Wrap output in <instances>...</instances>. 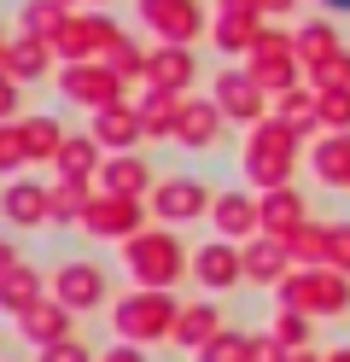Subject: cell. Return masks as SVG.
Masks as SVG:
<instances>
[{
  "instance_id": "74e56055",
  "label": "cell",
  "mask_w": 350,
  "mask_h": 362,
  "mask_svg": "<svg viewBox=\"0 0 350 362\" xmlns=\"http://www.w3.org/2000/svg\"><path fill=\"white\" fill-rule=\"evenodd\" d=\"M23 158H30V152H23V129L18 123H0V175H12Z\"/></svg>"
},
{
  "instance_id": "d6a6232c",
  "label": "cell",
  "mask_w": 350,
  "mask_h": 362,
  "mask_svg": "<svg viewBox=\"0 0 350 362\" xmlns=\"http://www.w3.org/2000/svg\"><path fill=\"white\" fill-rule=\"evenodd\" d=\"M35 286H41V281H35V269H23V263H18L12 275L0 281V304H6V310H18V315H23V310H30V304H41V298H35Z\"/></svg>"
},
{
  "instance_id": "83f0119b",
  "label": "cell",
  "mask_w": 350,
  "mask_h": 362,
  "mask_svg": "<svg viewBox=\"0 0 350 362\" xmlns=\"http://www.w3.org/2000/svg\"><path fill=\"white\" fill-rule=\"evenodd\" d=\"M315 175L333 187H350V134H327L315 146Z\"/></svg>"
},
{
  "instance_id": "7402d4cb",
  "label": "cell",
  "mask_w": 350,
  "mask_h": 362,
  "mask_svg": "<svg viewBox=\"0 0 350 362\" xmlns=\"http://www.w3.org/2000/svg\"><path fill=\"white\" fill-rule=\"evenodd\" d=\"M286 298L298 304H315V310H339V304H350V286L339 281V275H303V281H292L286 286Z\"/></svg>"
},
{
  "instance_id": "7bdbcfd3",
  "label": "cell",
  "mask_w": 350,
  "mask_h": 362,
  "mask_svg": "<svg viewBox=\"0 0 350 362\" xmlns=\"http://www.w3.org/2000/svg\"><path fill=\"white\" fill-rule=\"evenodd\" d=\"M327 252H333V257L350 269V228H333V245H327Z\"/></svg>"
},
{
  "instance_id": "603a6c76",
  "label": "cell",
  "mask_w": 350,
  "mask_h": 362,
  "mask_svg": "<svg viewBox=\"0 0 350 362\" xmlns=\"http://www.w3.org/2000/svg\"><path fill=\"white\" fill-rule=\"evenodd\" d=\"M64 24H70L64 0H30V6H23V35H30V41H47V47H53Z\"/></svg>"
},
{
  "instance_id": "8992f818",
  "label": "cell",
  "mask_w": 350,
  "mask_h": 362,
  "mask_svg": "<svg viewBox=\"0 0 350 362\" xmlns=\"http://www.w3.org/2000/svg\"><path fill=\"white\" fill-rule=\"evenodd\" d=\"M59 94H64L70 105L105 111V105H123V82L111 76L105 59H93V64H64V71H59Z\"/></svg>"
},
{
  "instance_id": "7dc6e473",
  "label": "cell",
  "mask_w": 350,
  "mask_h": 362,
  "mask_svg": "<svg viewBox=\"0 0 350 362\" xmlns=\"http://www.w3.org/2000/svg\"><path fill=\"white\" fill-rule=\"evenodd\" d=\"M327 6H339V12H350V0H327Z\"/></svg>"
},
{
  "instance_id": "d4e9b609",
  "label": "cell",
  "mask_w": 350,
  "mask_h": 362,
  "mask_svg": "<svg viewBox=\"0 0 350 362\" xmlns=\"http://www.w3.org/2000/svg\"><path fill=\"white\" fill-rule=\"evenodd\" d=\"M263 228H274V234H298L303 228V199L292 193V187H274L269 199H263Z\"/></svg>"
},
{
  "instance_id": "52a82bcc",
  "label": "cell",
  "mask_w": 350,
  "mask_h": 362,
  "mask_svg": "<svg viewBox=\"0 0 350 362\" xmlns=\"http://www.w3.org/2000/svg\"><path fill=\"white\" fill-rule=\"evenodd\" d=\"M129 263H134V275L146 286H170L187 257H181V240H170V234H134L129 240Z\"/></svg>"
},
{
  "instance_id": "5b68a950",
  "label": "cell",
  "mask_w": 350,
  "mask_h": 362,
  "mask_svg": "<svg viewBox=\"0 0 350 362\" xmlns=\"http://www.w3.org/2000/svg\"><path fill=\"white\" fill-rule=\"evenodd\" d=\"M210 100H216V111L228 123H263V111H269V94L257 88V76L245 71V64H228V71H216V82H210Z\"/></svg>"
},
{
  "instance_id": "277c9868",
  "label": "cell",
  "mask_w": 350,
  "mask_h": 362,
  "mask_svg": "<svg viewBox=\"0 0 350 362\" xmlns=\"http://www.w3.org/2000/svg\"><path fill=\"white\" fill-rule=\"evenodd\" d=\"M140 24L158 35V47H193L210 18L199 0H140Z\"/></svg>"
},
{
  "instance_id": "44dd1931",
  "label": "cell",
  "mask_w": 350,
  "mask_h": 362,
  "mask_svg": "<svg viewBox=\"0 0 350 362\" xmlns=\"http://www.w3.org/2000/svg\"><path fill=\"white\" fill-rule=\"evenodd\" d=\"M292 41H298V64H303V71H315V64H327L333 53H344V47H339V30L327 24V18H315V24H298Z\"/></svg>"
},
{
  "instance_id": "f1b7e54d",
  "label": "cell",
  "mask_w": 350,
  "mask_h": 362,
  "mask_svg": "<svg viewBox=\"0 0 350 362\" xmlns=\"http://www.w3.org/2000/svg\"><path fill=\"white\" fill-rule=\"evenodd\" d=\"M257 30H263V24H257V18H222V12L210 18V41H216L222 53H251Z\"/></svg>"
},
{
  "instance_id": "ac0fdd59",
  "label": "cell",
  "mask_w": 350,
  "mask_h": 362,
  "mask_svg": "<svg viewBox=\"0 0 350 362\" xmlns=\"http://www.w3.org/2000/svg\"><path fill=\"white\" fill-rule=\"evenodd\" d=\"M274 117L286 123L292 134H310V129H321V100H315V88H310V82H298L292 94H280V100H274Z\"/></svg>"
},
{
  "instance_id": "30bf717a",
  "label": "cell",
  "mask_w": 350,
  "mask_h": 362,
  "mask_svg": "<svg viewBox=\"0 0 350 362\" xmlns=\"http://www.w3.org/2000/svg\"><path fill=\"white\" fill-rule=\"evenodd\" d=\"M152 205H158V216L187 222V216H204V205H216V199L204 193V181H193V175H170V181H158Z\"/></svg>"
},
{
  "instance_id": "bcb514c9",
  "label": "cell",
  "mask_w": 350,
  "mask_h": 362,
  "mask_svg": "<svg viewBox=\"0 0 350 362\" xmlns=\"http://www.w3.org/2000/svg\"><path fill=\"white\" fill-rule=\"evenodd\" d=\"M105 362H146V356H140V351H129V345H123V351H111Z\"/></svg>"
},
{
  "instance_id": "7c38bea8",
  "label": "cell",
  "mask_w": 350,
  "mask_h": 362,
  "mask_svg": "<svg viewBox=\"0 0 350 362\" xmlns=\"http://www.w3.org/2000/svg\"><path fill=\"white\" fill-rule=\"evenodd\" d=\"M93 141L111 146V152H129L134 141H146V129H140V111L123 100V105H105V111H93Z\"/></svg>"
},
{
  "instance_id": "60d3db41",
  "label": "cell",
  "mask_w": 350,
  "mask_h": 362,
  "mask_svg": "<svg viewBox=\"0 0 350 362\" xmlns=\"http://www.w3.org/2000/svg\"><path fill=\"white\" fill-rule=\"evenodd\" d=\"M41 362H88V351H82V345H47Z\"/></svg>"
},
{
  "instance_id": "5bb4252c",
  "label": "cell",
  "mask_w": 350,
  "mask_h": 362,
  "mask_svg": "<svg viewBox=\"0 0 350 362\" xmlns=\"http://www.w3.org/2000/svg\"><path fill=\"white\" fill-rule=\"evenodd\" d=\"M88 234H100V240H111V234H134L140 228V199H111V193H100V199H88Z\"/></svg>"
},
{
  "instance_id": "7a4b0ae2",
  "label": "cell",
  "mask_w": 350,
  "mask_h": 362,
  "mask_svg": "<svg viewBox=\"0 0 350 362\" xmlns=\"http://www.w3.org/2000/svg\"><path fill=\"white\" fill-rule=\"evenodd\" d=\"M292 158H298V134L280 123V117H263L251 129V152H245V175L257 181V187H286L292 175Z\"/></svg>"
},
{
  "instance_id": "f6af8a7d",
  "label": "cell",
  "mask_w": 350,
  "mask_h": 362,
  "mask_svg": "<svg viewBox=\"0 0 350 362\" xmlns=\"http://www.w3.org/2000/svg\"><path fill=\"white\" fill-rule=\"evenodd\" d=\"M257 6H263V12H274V18H280V12H298V0H257Z\"/></svg>"
},
{
  "instance_id": "f907efd6",
  "label": "cell",
  "mask_w": 350,
  "mask_h": 362,
  "mask_svg": "<svg viewBox=\"0 0 350 362\" xmlns=\"http://www.w3.org/2000/svg\"><path fill=\"white\" fill-rule=\"evenodd\" d=\"M93 6H100V0H93Z\"/></svg>"
},
{
  "instance_id": "cb8c5ba5",
  "label": "cell",
  "mask_w": 350,
  "mask_h": 362,
  "mask_svg": "<svg viewBox=\"0 0 350 362\" xmlns=\"http://www.w3.org/2000/svg\"><path fill=\"white\" fill-rule=\"evenodd\" d=\"M23 333H30L35 345H64L70 310H64V304H30V310H23Z\"/></svg>"
},
{
  "instance_id": "4dcf8cb0",
  "label": "cell",
  "mask_w": 350,
  "mask_h": 362,
  "mask_svg": "<svg viewBox=\"0 0 350 362\" xmlns=\"http://www.w3.org/2000/svg\"><path fill=\"white\" fill-rule=\"evenodd\" d=\"M105 64H111V76H117V82L129 88V82H140V76H146V47L123 35V41H117V47L105 53Z\"/></svg>"
},
{
  "instance_id": "9a60e30c",
  "label": "cell",
  "mask_w": 350,
  "mask_h": 362,
  "mask_svg": "<svg viewBox=\"0 0 350 362\" xmlns=\"http://www.w3.org/2000/svg\"><path fill=\"white\" fill-rule=\"evenodd\" d=\"M0 71H6V76L23 88V82H35V76L53 71V47H47V41L18 35V41H6V53H0Z\"/></svg>"
},
{
  "instance_id": "4fadbf2b",
  "label": "cell",
  "mask_w": 350,
  "mask_h": 362,
  "mask_svg": "<svg viewBox=\"0 0 350 362\" xmlns=\"http://www.w3.org/2000/svg\"><path fill=\"white\" fill-rule=\"evenodd\" d=\"M100 187L111 199H140L152 187V170H146V158H134V152H111L105 164H100Z\"/></svg>"
},
{
  "instance_id": "2e32d148",
  "label": "cell",
  "mask_w": 350,
  "mask_h": 362,
  "mask_svg": "<svg viewBox=\"0 0 350 362\" xmlns=\"http://www.w3.org/2000/svg\"><path fill=\"white\" fill-rule=\"evenodd\" d=\"M105 298V275L93 263H64L59 269V304L64 310H88V304H100Z\"/></svg>"
},
{
  "instance_id": "e0dca14e",
  "label": "cell",
  "mask_w": 350,
  "mask_h": 362,
  "mask_svg": "<svg viewBox=\"0 0 350 362\" xmlns=\"http://www.w3.org/2000/svg\"><path fill=\"white\" fill-rule=\"evenodd\" d=\"M210 216H216V228L228 240H245L251 228H263V205H257L251 193H222L216 205H210Z\"/></svg>"
},
{
  "instance_id": "6da1fadb",
  "label": "cell",
  "mask_w": 350,
  "mask_h": 362,
  "mask_svg": "<svg viewBox=\"0 0 350 362\" xmlns=\"http://www.w3.org/2000/svg\"><path fill=\"white\" fill-rule=\"evenodd\" d=\"M245 71L257 76V88H263V94H292V88H298V71H303V64H298V41L286 35V30H257V41H251V53H245Z\"/></svg>"
},
{
  "instance_id": "d6986e66",
  "label": "cell",
  "mask_w": 350,
  "mask_h": 362,
  "mask_svg": "<svg viewBox=\"0 0 350 362\" xmlns=\"http://www.w3.org/2000/svg\"><path fill=\"white\" fill-rule=\"evenodd\" d=\"M181 105H187V94L146 88V100L134 105V111H140V129H146V134H175V129H181Z\"/></svg>"
},
{
  "instance_id": "8d00e7d4",
  "label": "cell",
  "mask_w": 350,
  "mask_h": 362,
  "mask_svg": "<svg viewBox=\"0 0 350 362\" xmlns=\"http://www.w3.org/2000/svg\"><path fill=\"white\" fill-rule=\"evenodd\" d=\"M321 100V123L333 134H350V88H339V94H315Z\"/></svg>"
},
{
  "instance_id": "ab89813d",
  "label": "cell",
  "mask_w": 350,
  "mask_h": 362,
  "mask_svg": "<svg viewBox=\"0 0 350 362\" xmlns=\"http://www.w3.org/2000/svg\"><path fill=\"white\" fill-rule=\"evenodd\" d=\"M216 12L222 18H257V24H263V6H257V0H216Z\"/></svg>"
},
{
  "instance_id": "f35d334b",
  "label": "cell",
  "mask_w": 350,
  "mask_h": 362,
  "mask_svg": "<svg viewBox=\"0 0 350 362\" xmlns=\"http://www.w3.org/2000/svg\"><path fill=\"white\" fill-rule=\"evenodd\" d=\"M204 362H251V345L245 339H228V333H216L204 345Z\"/></svg>"
},
{
  "instance_id": "f546056e",
  "label": "cell",
  "mask_w": 350,
  "mask_h": 362,
  "mask_svg": "<svg viewBox=\"0 0 350 362\" xmlns=\"http://www.w3.org/2000/svg\"><path fill=\"white\" fill-rule=\"evenodd\" d=\"M18 129H23V152L30 158H59V146H64L59 117H23Z\"/></svg>"
},
{
  "instance_id": "836d02e7",
  "label": "cell",
  "mask_w": 350,
  "mask_h": 362,
  "mask_svg": "<svg viewBox=\"0 0 350 362\" xmlns=\"http://www.w3.org/2000/svg\"><path fill=\"white\" fill-rule=\"evenodd\" d=\"M47 211H53V216H88V187L64 175L59 187H47Z\"/></svg>"
},
{
  "instance_id": "3957f363",
  "label": "cell",
  "mask_w": 350,
  "mask_h": 362,
  "mask_svg": "<svg viewBox=\"0 0 350 362\" xmlns=\"http://www.w3.org/2000/svg\"><path fill=\"white\" fill-rule=\"evenodd\" d=\"M117 41H123V24H117L111 12H70V24L53 41V53L64 64H93V59H105Z\"/></svg>"
},
{
  "instance_id": "b9f144b4",
  "label": "cell",
  "mask_w": 350,
  "mask_h": 362,
  "mask_svg": "<svg viewBox=\"0 0 350 362\" xmlns=\"http://www.w3.org/2000/svg\"><path fill=\"white\" fill-rule=\"evenodd\" d=\"M12 111H18V82H12V76H0V123H6Z\"/></svg>"
},
{
  "instance_id": "ba28073f",
  "label": "cell",
  "mask_w": 350,
  "mask_h": 362,
  "mask_svg": "<svg viewBox=\"0 0 350 362\" xmlns=\"http://www.w3.org/2000/svg\"><path fill=\"white\" fill-rule=\"evenodd\" d=\"M175 315H181V310L163 298V292H140V298L117 304V327L134 333V339H158V333H170V327H175Z\"/></svg>"
},
{
  "instance_id": "ffe728a7",
  "label": "cell",
  "mask_w": 350,
  "mask_h": 362,
  "mask_svg": "<svg viewBox=\"0 0 350 362\" xmlns=\"http://www.w3.org/2000/svg\"><path fill=\"white\" fill-rule=\"evenodd\" d=\"M0 211H6L12 222H23V228H35V222L53 216L47 211V187H35V181H12V187L0 193Z\"/></svg>"
},
{
  "instance_id": "484cf974",
  "label": "cell",
  "mask_w": 350,
  "mask_h": 362,
  "mask_svg": "<svg viewBox=\"0 0 350 362\" xmlns=\"http://www.w3.org/2000/svg\"><path fill=\"white\" fill-rule=\"evenodd\" d=\"M59 170L70 181H88L93 170H100V141L93 134H64V146H59Z\"/></svg>"
},
{
  "instance_id": "e575fe53",
  "label": "cell",
  "mask_w": 350,
  "mask_h": 362,
  "mask_svg": "<svg viewBox=\"0 0 350 362\" xmlns=\"http://www.w3.org/2000/svg\"><path fill=\"white\" fill-rule=\"evenodd\" d=\"M280 263H286V245H280V240H251L245 269H251L257 281H274V275H280Z\"/></svg>"
},
{
  "instance_id": "c3c4849f",
  "label": "cell",
  "mask_w": 350,
  "mask_h": 362,
  "mask_svg": "<svg viewBox=\"0 0 350 362\" xmlns=\"http://www.w3.org/2000/svg\"><path fill=\"white\" fill-rule=\"evenodd\" d=\"M333 362H350V356H333Z\"/></svg>"
},
{
  "instance_id": "d590c367",
  "label": "cell",
  "mask_w": 350,
  "mask_h": 362,
  "mask_svg": "<svg viewBox=\"0 0 350 362\" xmlns=\"http://www.w3.org/2000/svg\"><path fill=\"white\" fill-rule=\"evenodd\" d=\"M310 88H315V94H339V88H350V53H333L327 64H315Z\"/></svg>"
},
{
  "instance_id": "1f68e13d",
  "label": "cell",
  "mask_w": 350,
  "mask_h": 362,
  "mask_svg": "<svg viewBox=\"0 0 350 362\" xmlns=\"http://www.w3.org/2000/svg\"><path fill=\"white\" fill-rule=\"evenodd\" d=\"M175 333L187 339V345H210V339H216V310H210V304H193V310H181L175 315Z\"/></svg>"
},
{
  "instance_id": "8fae6325",
  "label": "cell",
  "mask_w": 350,
  "mask_h": 362,
  "mask_svg": "<svg viewBox=\"0 0 350 362\" xmlns=\"http://www.w3.org/2000/svg\"><path fill=\"white\" fill-rule=\"evenodd\" d=\"M222 111H216V100H187L181 105V129H175V141L187 146V152H210L222 141Z\"/></svg>"
},
{
  "instance_id": "4316f807",
  "label": "cell",
  "mask_w": 350,
  "mask_h": 362,
  "mask_svg": "<svg viewBox=\"0 0 350 362\" xmlns=\"http://www.w3.org/2000/svg\"><path fill=\"white\" fill-rule=\"evenodd\" d=\"M193 269H199V281H210V286H233V281H240V269H245V257L233 252V245H204Z\"/></svg>"
},
{
  "instance_id": "ee69618b",
  "label": "cell",
  "mask_w": 350,
  "mask_h": 362,
  "mask_svg": "<svg viewBox=\"0 0 350 362\" xmlns=\"http://www.w3.org/2000/svg\"><path fill=\"white\" fill-rule=\"evenodd\" d=\"M12 269H18V257H12V245H6V240H0V281H6V275H12Z\"/></svg>"
},
{
  "instance_id": "681fc988",
  "label": "cell",
  "mask_w": 350,
  "mask_h": 362,
  "mask_svg": "<svg viewBox=\"0 0 350 362\" xmlns=\"http://www.w3.org/2000/svg\"><path fill=\"white\" fill-rule=\"evenodd\" d=\"M64 6H76V0H64Z\"/></svg>"
},
{
  "instance_id": "9c48e42d",
  "label": "cell",
  "mask_w": 350,
  "mask_h": 362,
  "mask_svg": "<svg viewBox=\"0 0 350 362\" xmlns=\"http://www.w3.org/2000/svg\"><path fill=\"white\" fill-rule=\"evenodd\" d=\"M199 76L193 47H152L146 53V88H163V94H187Z\"/></svg>"
}]
</instances>
